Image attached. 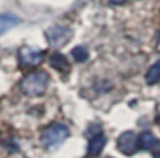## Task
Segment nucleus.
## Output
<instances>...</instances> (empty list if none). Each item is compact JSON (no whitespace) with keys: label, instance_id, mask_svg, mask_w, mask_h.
Returning a JSON list of instances; mask_svg holds the SVG:
<instances>
[{"label":"nucleus","instance_id":"nucleus-1","mask_svg":"<svg viewBox=\"0 0 160 158\" xmlns=\"http://www.w3.org/2000/svg\"><path fill=\"white\" fill-rule=\"evenodd\" d=\"M47 85H49V75L42 70H36V72L28 74L24 78L21 83V88L27 96L35 97V96L44 94L47 89Z\"/></svg>","mask_w":160,"mask_h":158},{"label":"nucleus","instance_id":"nucleus-2","mask_svg":"<svg viewBox=\"0 0 160 158\" xmlns=\"http://www.w3.org/2000/svg\"><path fill=\"white\" fill-rule=\"evenodd\" d=\"M68 136H69V130H68L66 125H63V124H52V125H49L42 132L41 142H42L44 147L53 149V147L60 146Z\"/></svg>","mask_w":160,"mask_h":158},{"label":"nucleus","instance_id":"nucleus-3","mask_svg":"<svg viewBox=\"0 0 160 158\" xmlns=\"http://www.w3.org/2000/svg\"><path fill=\"white\" fill-rule=\"evenodd\" d=\"M72 30L69 27H52L47 30L46 36L50 42V45L53 47H61L64 44H68L72 38Z\"/></svg>","mask_w":160,"mask_h":158},{"label":"nucleus","instance_id":"nucleus-4","mask_svg":"<svg viewBox=\"0 0 160 158\" xmlns=\"http://www.w3.org/2000/svg\"><path fill=\"white\" fill-rule=\"evenodd\" d=\"M118 149L124 155H133L138 149V138L133 132H124L118 138Z\"/></svg>","mask_w":160,"mask_h":158},{"label":"nucleus","instance_id":"nucleus-5","mask_svg":"<svg viewBox=\"0 0 160 158\" xmlns=\"http://www.w3.org/2000/svg\"><path fill=\"white\" fill-rule=\"evenodd\" d=\"M19 60L22 66H36L42 61V52L41 50H35L30 47H24L19 53Z\"/></svg>","mask_w":160,"mask_h":158},{"label":"nucleus","instance_id":"nucleus-6","mask_svg":"<svg viewBox=\"0 0 160 158\" xmlns=\"http://www.w3.org/2000/svg\"><path fill=\"white\" fill-rule=\"evenodd\" d=\"M105 142H107V139H105V136H104L102 133H99V135H96V136L90 138V144H88V153H90V155H93V156L99 155V153L104 150V147H105Z\"/></svg>","mask_w":160,"mask_h":158},{"label":"nucleus","instance_id":"nucleus-7","mask_svg":"<svg viewBox=\"0 0 160 158\" xmlns=\"http://www.w3.org/2000/svg\"><path fill=\"white\" fill-rule=\"evenodd\" d=\"M19 22H21L19 17L14 14H0V36L5 35L13 27L19 25Z\"/></svg>","mask_w":160,"mask_h":158},{"label":"nucleus","instance_id":"nucleus-8","mask_svg":"<svg viewBox=\"0 0 160 158\" xmlns=\"http://www.w3.org/2000/svg\"><path fill=\"white\" fill-rule=\"evenodd\" d=\"M146 82H148V85H155L160 82V61L154 63L149 67V70L146 74Z\"/></svg>","mask_w":160,"mask_h":158},{"label":"nucleus","instance_id":"nucleus-9","mask_svg":"<svg viewBox=\"0 0 160 158\" xmlns=\"http://www.w3.org/2000/svg\"><path fill=\"white\" fill-rule=\"evenodd\" d=\"M154 142H155V138H154V135H152L151 132H143V133L138 136V147L143 149V150L152 149Z\"/></svg>","mask_w":160,"mask_h":158},{"label":"nucleus","instance_id":"nucleus-10","mask_svg":"<svg viewBox=\"0 0 160 158\" xmlns=\"http://www.w3.org/2000/svg\"><path fill=\"white\" fill-rule=\"evenodd\" d=\"M50 66L52 67H55V69H58V70H66L68 69V60H66V56L64 55H61V53H58V52H55L52 56H50Z\"/></svg>","mask_w":160,"mask_h":158},{"label":"nucleus","instance_id":"nucleus-11","mask_svg":"<svg viewBox=\"0 0 160 158\" xmlns=\"http://www.w3.org/2000/svg\"><path fill=\"white\" fill-rule=\"evenodd\" d=\"M71 55H72V58H74L77 63H83V61L88 60V52H87V49L82 47V45L74 47V49L71 50Z\"/></svg>","mask_w":160,"mask_h":158},{"label":"nucleus","instance_id":"nucleus-12","mask_svg":"<svg viewBox=\"0 0 160 158\" xmlns=\"http://www.w3.org/2000/svg\"><path fill=\"white\" fill-rule=\"evenodd\" d=\"M151 150H152V155H154V158H160V141H155Z\"/></svg>","mask_w":160,"mask_h":158},{"label":"nucleus","instance_id":"nucleus-13","mask_svg":"<svg viewBox=\"0 0 160 158\" xmlns=\"http://www.w3.org/2000/svg\"><path fill=\"white\" fill-rule=\"evenodd\" d=\"M124 2H127V0H110V3H113V5H122Z\"/></svg>","mask_w":160,"mask_h":158}]
</instances>
